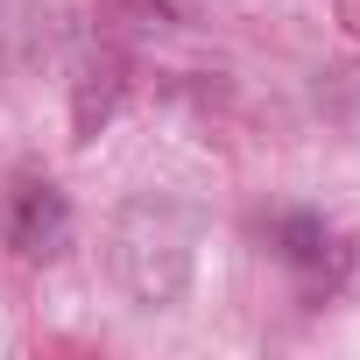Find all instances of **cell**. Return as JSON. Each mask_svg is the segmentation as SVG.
I'll use <instances>...</instances> for the list:
<instances>
[{
  "label": "cell",
  "mask_w": 360,
  "mask_h": 360,
  "mask_svg": "<svg viewBox=\"0 0 360 360\" xmlns=\"http://www.w3.org/2000/svg\"><path fill=\"white\" fill-rule=\"evenodd\" d=\"M191 248H198V212L176 198H127L113 219V276L141 311H162L191 290Z\"/></svg>",
  "instance_id": "obj_1"
},
{
  "label": "cell",
  "mask_w": 360,
  "mask_h": 360,
  "mask_svg": "<svg viewBox=\"0 0 360 360\" xmlns=\"http://www.w3.org/2000/svg\"><path fill=\"white\" fill-rule=\"evenodd\" d=\"M120 99H127V64L113 57V50H85L78 57V78H71V141H92L113 113H120Z\"/></svg>",
  "instance_id": "obj_4"
},
{
  "label": "cell",
  "mask_w": 360,
  "mask_h": 360,
  "mask_svg": "<svg viewBox=\"0 0 360 360\" xmlns=\"http://www.w3.org/2000/svg\"><path fill=\"white\" fill-rule=\"evenodd\" d=\"M0 240L22 262H57L71 248V198L43 169H15L8 176V191H0Z\"/></svg>",
  "instance_id": "obj_2"
},
{
  "label": "cell",
  "mask_w": 360,
  "mask_h": 360,
  "mask_svg": "<svg viewBox=\"0 0 360 360\" xmlns=\"http://www.w3.org/2000/svg\"><path fill=\"white\" fill-rule=\"evenodd\" d=\"M269 255L304 283V290H339L346 269H353V240L325 219V212H276L269 219Z\"/></svg>",
  "instance_id": "obj_3"
}]
</instances>
